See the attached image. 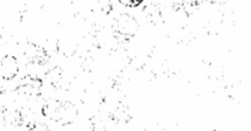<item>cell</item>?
Wrapping results in <instances>:
<instances>
[{"label": "cell", "mask_w": 251, "mask_h": 131, "mask_svg": "<svg viewBox=\"0 0 251 131\" xmlns=\"http://www.w3.org/2000/svg\"><path fill=\"white\" fill-rule=\"evenodd\" d=\"M0 70H1V76L4 80H12L19 73V64L15 56L6 55L1 60L0 64Z\"/></svg>", "instance_id": "8992f818"}, {"label": "cell", "mask_w": 251, "mask_h": 131, "mask_svg": "<svg viewBox=\"0 0 251 131\" xmlns=\"http://www.w3.org/2000/svg\"><path fill=\"white\" fill-rule=\"evenodd\" d=\"M43 115L61 125L73 124L77 117V108L70 102L49 101L43 105Z\"/></svg>", "instance_id": "6da1fadb"}, {"label": "cell", "mask_w": 251, "mask_h": 131, "mask_svg": "<svg viewBox=\"0 0 251 131\" xmlns=\"http://www.w3.org/2000/svg\"><path fill=\"white\" fill-rule=\"evenodd\" d=\"M22 119H24V117H22L19 110L10 109V108L5 107H2V109H0V124H2L4 127H21Z\"/></svg>", "instance_id": "5b68a950"}, {"label": "cell", "mask_w": 251, "mask_h": 131, "mask_svg": "<svg viewBox=\"0 0 251 131\" xmlns=\"http://www.w3.org/2000/svg\"><path fill=\"white\" fill-rule=\"evenodd\" d=\"M122 5L127 7H137L144 2V0H118Z\"/></svg>", "instance_id": "52a82bcc"}, {"label": "cell", "mask_w": 251, "mask_h": 131, "mask_svg": "<svg viewBox=\"0 0 251 131\" xmlns=\"http://www.w3.org/2000/svg\"><path fill=\"white\" fill-rule=\"evenodd\" d=\"M25 55H26L27 60L32 64L42 65L48 60V53L46 52V49L34 43H27L26 49H25Z\"/></svg>", "instance_id": "277c9868"}, {"label": "cell", "mask_w": 251, "mask_h": 131, "mask_svg": "<svg viewBox=\"0 0 251 131\" xmlns=\"http://www.w3.org/2000/svg\"><path fill=\"white\" fill-rule=\"evenodd\" d=\"M42 86H43V82L37 76H25L17 83L15 91L24 96H39L41 95Z\"/></svg>", "instance_id": "3957f363"}, {"label": "cell", "mask_w": 251, "mask_h": 131, "mask_svg": "<svg viewBox=\"0 0 251 131\" xmlns=\"http://www.w3.org/2000/svg\"><path fill=\"white\" fill-rule=\"evenodd\" d=\"M113 29L117 34L124 38H132L139 31V24L136 19L129 14H120L113 22Z\"/></svg>", "instance_id": "7a4b0ae2"}]
</instances>
